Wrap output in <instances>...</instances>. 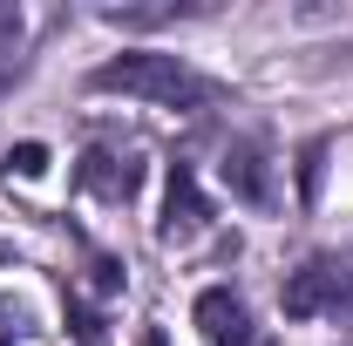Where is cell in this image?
Instances as JSON below:
<instances>
[{"label":"cell","mask_w":353,"mask_h":346,"mask_svg":"<svg viewBox=\"0 0 353 346\" xmlns=\"http://www.w3.org/2000/svg\"><path fill=\"white\" fill-rule=\"evenodd\" d=\"M95 95H136V102H157V109H211L224 88L204 75V68H190L183 54H116V61H102L95 75H88Z\"/></svg>","instance_id":"6da1fadb"},{"label":"cell","mask_w":353,"mask_h":346,"mask_svg":"<svg viewBox=\"0 0 353 346\" xmlns=\"http://www.w3.org/2000/svg\"><path fill=\"white\" fill-rule=\"evenodd\" d=\"M7 170L41 176V170H48V150H41V143H21V150H7Z\"/></svg>","instance_id":"52a82bcc"},{"label":"cell","mask_w":353,"mask_h":346,"mask_svg":"<svg viewBox=\"0 0 353 346\" xmlns=\"http://www.w3.org/2000/svg\"><path fill=\"white\" fill-rule=\"evenodd\" d=\"M143 346H170V340H163V333H157V326H150V333H143Z\"/></svg>","instance_id":"9c48e42d"},{"label":"cell","mask_w":353,"mask_h":346,"mask_svg":"<svg viewBox=\"0 0 353 346\" xmlns=\"http://www.w3.org/2000/svg\"><path fill=\"white\" fill-rule=\"evenodd\" d=\"M82 190L102 197V204H130L143 190V163L136 156H116V150H88L82 156Z\"/></svg>","instance_id":"277c9868"},{"label":"cell","mask_w":353,"mask_h":346,"mask_svg":"<svg viewBox=\"0 0 353 346\" xmlns=\"http://www.w3.org/2000/svg\"><path fill=\"white\" fill-rule=\"evenodd\" d=\"M224 183H231L245 204H272V176H265V156L252 143H231V150H224Z\"/></svg>","instance_id":"8992f818"},{"label":"cell","mask_w":353,"mask_h":346,"mask_svg":"<svg viewBox=\"0 0 353 346\" xmlns=\"http://www.w3.org/2000/svg\"><path fill=\"white\" fill-rule=\"evenodd\" d=\"M285 312L292 319H319V312H340V272L333 265H306L285 278Z\"/></svg>","instance_id":"5b68a950"},{"label":"cell","mask_w":353,"mask_h":346,"mask_svg":"<svg viewBox=\"0 0 353 346\" xmlns=\"http://www.w3.org/2000/svg\"><path fill=\"white\" fill-rule=\"evenodd\" d=\"M190 312H197V326H204L211 346H252V312H245V299L231 285H204Z\"/></svg>","instance_id":"3957f363"},{"label":"cell","mask_w":353,"mask_h":346,"mask_svg":"<svg viewBox=\"0 0 353 346\" xmlns=\"http://www.w3.org/2000/svg\"><path fill=\"white\" fill-rule=\"evenodd\" d=\"M340 312L353 319V272H340Z\"/></svg>","instance_id":"ba28073f"},{"label":"cell","mask_w":353,"mask_h":346,"mask_svg":"<svg viewBox=\"0 0 353 346\" xmlns=\"http://www.w3.org/2000/svg\"><path fill=\"white\" fill-rule=\"evenodd\" d=\"M204 224H211V204H204L197 176L176 163V170H170V190H163V217H157V238H163V245H190V238H197Z\"/></svg>","instance_id":"7a4b0ae2"}]
</instances>
